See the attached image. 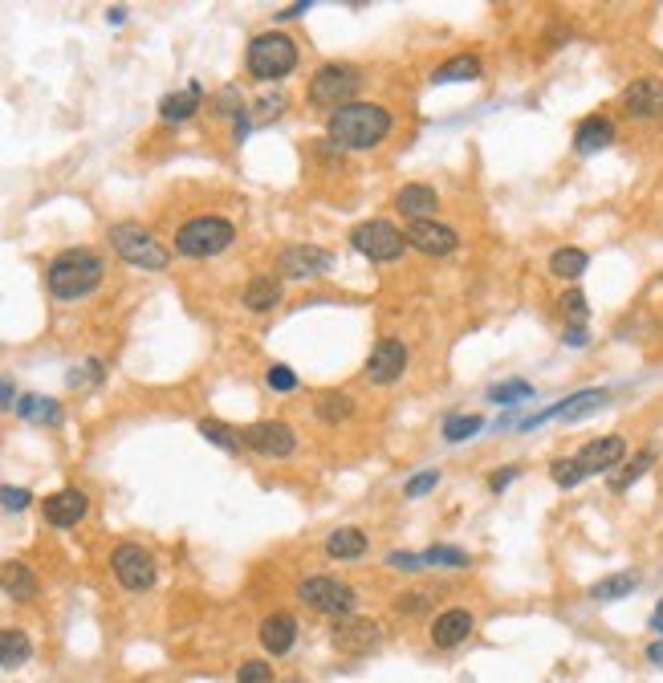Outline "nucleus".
Returning <instances> with one entry per match:
<instances>
[{"mask_svg": "<svg viewBox=\"0 0 663 683\" xmlns=\"http://www.w3.org/2000/svg\"><path fill=\"white\" fill-rule=\"evenodd\" d=\"M558 309L570 318V326H586V314H590V309H586V293H582V289H566V293L558 297Z\"/></svg>", "mask_w": 663, "mask_h": 683, "instance_id": "nucleus-37", "label": "nucleus"}, {"mask_svg": "<svg viewBox=\"0 0 663 683\" xmlns=\"http://www.w3.org/2000/svg\"><path fill=\"white\" fill-rule=\"evenodd\" d=\"M200 436H204L208 444L224 448V452H236V448H240V431H232L228 423H216V419H204V423H200Z\"/></svg>", "mask_w": 663, "mask_h": 683, "instance_id": "nucleus-34", "label": "nucleus"}, {"mask_svg": "<svg viewBox=\"0 0 663 683\" xmlns=\"http://www.w3.org/2000/svg\"><path fill=\"white\" fill-rule=\"evenodd\" d=\"M647 663H655V667H663V639H655V643H647Z\"/></svg>", "mask_w": 663, "mask_h": 683, "instance_id": "nucleus-51", "label": "nucleus"}, {"mask_svg": "<svg viewBox=\"0 0 663 683\" xmlns=\"http://www.w3.org/2000/svg\"><path fill=\"white\" fill-rule=\"evenodd\" d=\"M13 411L29 423H62V407H57V399H45V395H21Z\"/></svg>", "mask_w": 663, "mask_h": 683, "instance_id": "nucleus-30", "label": "nucleus"}, {"mask_svg": "<svg viewBox=\"0 0 663 683\" xmlns=\"http://www.w3.org/2000/svg\"><path fill=\"white\" fill-rule=\"evenodd\" d=\"M480 70H485V66H480V57H476V53H460V57H448L444 66H436V70H432V82H436V86L476 82V78H480Z\"/></svg>", "mask_w": 663, "mask_h": 683, "instance_id": "nucleus-27", "label": "nucleus"}, {"mask_svg": "<svg viewBox=\"0 0 663 683\" xmlns=\"http://www.w3.org/2000/svg\"><path fill=\"white\" fill-rule=\"evenodd\" d=\"M0 505H5V513H25V509L33 505V492H29V488L5 484V488H0Z\"/></svg>", "mask_w": 663, "mask_h": 683, "instance_id": "nucleus-42", "label": "nucleus"}, {"mask_svg": "<svg viewBox=\"0 0 663 683\" xmlns=\"http://www.w3.org/2000/svg\"><path fill=\"white\" fill-rule=\"evenodd\" d=\"M33 655V643L21 627H0V667H21L29 663Z\"/></svg>", "mask_w": 663, "mask_h": 683, "instance_id": "nucleus-29", "label": "nucleus"}, {"mask_svg": "<svg viewBox=\"0 0 663 683\" xmlns=\"http://www.w3.org/2000/svg\"><path fill=\"white\" fill-rule=\"evenodd\" d=\"M240 444L257 456H265V460H285L297 452V431L281 419H261V423H249L240 431Z\"/></svg>", "mask_w": 663, "mask_h": 683, "instance_id": "nucleus-9", "label": "nucleus"}, {"mask_svg": "<svg viewBox=\"0 0 663 683\" xmlns=\"http://www.w3.org/2000/svg\"><path fill=\"white\" fill-rule=\"evenodd\" d=\"M639 570H623V574H611V578H602V582H594L590 586V602H619V598H627V594H635L639 590Z\"/></svg>", "mask_w": 663, "mask_h": 683, "instance_id": "nucleus-28", "label": "nucleus"}, {"mask_svg": "<svg viewBox=\"0 0 663 683\" xmlns=\"http://www.w3.org/2000/svg\"><path fill=\"white\" fill-rule=\"evenodd\" d=\"M257 110H261V114H269V110H285V98H261V102H257Z\"/></svg>", "mask_w": 663, "mask_h": 683, "instance_id": "nucleus-52", "label": "nucleus"}, {"mask_svg": "<svg viewBox=\"0 0 663 683\" xmlns=\"http://www.w3.org/2000/svg\"><path fill=\"white\" fill-rule=\"evenodd\" d=\"M387 562L399 566V570H407V574H415V570H424V553H391Z\"/></svg>", "mask_w": 663, "mask_h": 683, "instance_id": "nucleus-46", "label": "nucleus"}, {"mask_svg": "<svg viewBox=\"0 0 663 683\" xmlns=\"http://www.w3.org/2000/svg\"><path fill=\"white\" fill-rule=\"evenodd\" d=\"M550 476H554V484H558V488H574V484H582V480H586V472L578 468V460H574V456H570V460H554V464H550Z\"/></svg>", "mask_w": 663, "mask_h": 683, "instance_id": "nucleus-40", "label": "nucleus"}, {"mask_svg": "<svg viewBox=\"0 0 663 683\" xmlns=\"http://www.w3.org/2000/svg\"><path fill=\"white\" fill-rule=\"evenodd\" d=\"M517 476H521V468H513V464H509V468H497V472H493V480H489V488H493V492H505Z\"/></svg>", "mask_w": 663, "mask_h": 683, "instance_id": "nucleus-47", "label": "nucleus"}, {"mask_svg": "<svg viewBox=\"0 0 663 683\" xmlns=\"http://www.w3.org/2000/svg\"><path fill=\"white\" fill-rule=\"evenodd\" d=\"M0 590H5L13 602H33L41 586H37V574L25 562H13L9 557V562H0Z\"/></svg>", "mask_w": 663, "mask_h": 683, "instance_id": "nucleus-23", "label": "nucleus"}, {"mask_svg": "<svg viewBox=\"0 0 663 683\" xmlns=\"http://www.w3.org/2000/svg\"><path fill=\"white\" fill-rule=\"evenodd\" d=\"M651 631H655V635L663 639V623H659V618H651Z\"/></svg>", "mask_w": 663, "mask_h": 683, "instance_id": "nucleus-54", "label": "nucleus"}, {"mask_svg": "<svg viewBox=\"0 0 663 683\" xmlns=\"http://www.w3.org/2000/svg\"><path fill=\"white\" fill-rule=\"evenodd\" d=\"M9 407H17V387L9 375H0V411H9Z\"/></svg>", "mask_w": 663, "mask_h": 683, "instance_id": "nucleus-48", "label": "nucleus"}, {"mask_svg": "<svg viewBox=\"0 0 663 683\" xmlns=\"http://www.w3.org/2000/svg\"><path fill=\"white\" fill-rule=\"evenodd\" d=\"M265 383L273 387V391H281V395H289V391H297V375H293V370L289 366H269V375H265Z\"/></svg>", "mask_w": 663, "mask_h": 683, "instance_id": "nucleus-43", "label": "nucleus"}, {"mask_svg": "<svg viewBox=\"0 0 663 683\" xmlns=\"http://www.w3.org/2000/svg\"><path fill=\"white\" fill-rule=\"evenodd\" d=\"M102 379V362H86V366H74L70 370V387H82V383H98Z\"/></svg>", "mask_w": 663, "mask_h": 683, "instance_id": "nucleus-45", "label": "nucleus"}, {"mask_svg": "<svg viewBox=\"0 0 663 683\" xmlns=\"http://www.w3.org/2000/svg\"><path fill=\"white\" fill-rule=\"evenodd\" d=\"M350 415H354L350 395H342V391H326V395L318 399V419H322V423H346Z\"/></svg>", "mask_w": 663, "mask_h": 683, "instance_id": "nucleus-32", "label": "nucleus"}, {"mask_svg": "<svg viewBox=\"0 0 663 683\" xmlns=\"http://www.w3.org/2000/svg\"><path fill=\"white\" fill-rule=\"evenodd\" d=\"M395 610L399 614H424V610H432V590H403L395 598Z\"/></svg>", "mask_w": 663, "mask_h": 683, "instance_id": "nucleus-41", "label": "nucleus"}, {"mask_svg": "<svg viewBox=\"0 0 663 683\" xmlns=\"http://www.w3.org/2000/svg\"><path fill=\"white\" fill-rule=\"evenodd\" d=\"M651 618H659V623H663V598H659V606H655V614Z\"/></svg>", "mask_w": 663, "mask_h": 683, "instance_id": "nucleus-55", "label": "nucleus"}, {"mask_svg": "<svg viewBox=\"0 0 663 683\" xmlns=\"http://www.w3.org/2000/svg\"><path fill=\"white\" fill-rule=\"evenodd\" d=\"M236 683H277V675L265 659H245L236 667Z\"/></svg>", "mask_w": 663, "mask_h": 683, "instance_id": "nucleus-38", "label": "nucleus"}, {"mask_svg": "<svg viewBox=\"0 0 663 683\" xmlns=\"http://www.w3.org/2000/svg\"><path fill=\"white\" fill-rule=\"evenodd\" d=\"M403 370H407V342L383 338V342L371 350L367 366H363V379L375 383V387H391V383H399Z\"/></svg>", "mask_w": 663, "mask_h": 683, "instance_id": "nucleus-13", "label": "nucleus"}, {"mask_svg": "<svg viewBox=\"0 0 663 683\" xmlns=\"http://www.w3.org/2000/svg\"><path fill=\"white\" fill-rule=\"evenodd\" d=\"M619 102L631 118H663V78H635Z\"/></svg>", "mask_w": 663, "mask_h": 683, "instance_id": "nucleus-19", "label": "nucleus"}, {"mask_svg": "<svg viewBox=\"0 0 663 683\" xmlns=\"http://www.w3.org/2000/svg\"><path fill=\"white\" fill-rule=\"evenodd\" d=\"M232 240H236V228L224 216H196L175 232V253L204 261V257H220Z\"/></svg>", "mask_w": 663, "mask_h": 683, "instance_id": "nucleus-4", "label": "nucleus"}, {"mask_svg": "<svg viewBox=\"0 0 663 683\" xmlns=\"http://www.w3.org/2000/svg\"><path fill=\"white\" fill-rule=\"evenodd\" d=\"M358 86H363V74H358L354 66H346V61H330V66H322L314 78H310V102L314 106H326V110H342L350 106V98L358 94Z\"/></svg>", "mask_w": 663, "mask_h": 683, "instance_id": "nucleus-7", "label": "nucleus"}, {"mask_svg": "<svg viewBox=\"0 0 663 683\" xmlns=\"http://www.w3.org/2000/svg\"><path fill=\"white\" fill-rule=\"evenodd\" d=\"M110 570H114V578H118V586L123 590H151L155 586V578H159V570H155V557L143 549V545H118L114 553H110Z\"/></svg>", "mask_w": 663, "mask_h": 683, "instance_id": "nucleus-11", "label": "nucleus"}, {"mask_svg": "<svg viewBox=\"0 0 663 683\" xmlns=\"http://www.w3.org/2000/svg\"><path fill=\"white\" fill-rule=\"evenodd\" d=\"M330 643H334L342 655H350V659H363V655H375V651H379V643H383V627L375 623V618L346 614V618H338V623H334Z\"/></svg>", "mask_w": 663, "mask_h": 683, "instance_id": "nucleus-10", "label": "nucleus"}, {"mask_svg": "<svg viewBox=\"0 0 663 683\" xmlns=\"http://www.w3.org/2000/svg\"><path fill=\"white\" fill-rule=\"evenodd\" d=\"M391 122H395L391 110L379 102H350V106L330 114L326 135L342 151H371L391 135Z\"/></svg>", "mask_w": 663, "mask_h": 683, "instance_id": "nucleus-1", "label": "nucleus"}, {"mask_svg": "<svg viewBox=\"0 0 663 683\" xmlns=\"http://www.w3.org/2000/svg\"><path fill=\"white\" fill-rule=\"evenodd\" d=\"M607 399H611V391H602V387H594V391H578V395H570V399H562V403H554V407H546V411H537V415L521 419V427H525V431H533V427L550 423V419H582V415L598 411Z\"/></svg>", "mask_w": 663, "mask_h": 683, "instance_id": "nucleus-16", "label": "nucleus"}, {"mask_svg": "<svg viewBox=\"0 0 663 683\" xmlns=\"http://www.w3.org/2000/svg\"><path fill=\"white\" fill-rule=\"evenodd\" d=\"M480 427H485V419H480V415H448L444 419V440L448 444H464V440L476 436Z\"/></svg>", "mask_w": 663, "mask_h": 683, "instance_id": "nucleus-33", "label": "nucleus"}, {"mask_svg": "<svg viewBox=\"0 0 663 683\" xmlns=\"http://www.w3.org/2000/svg\"><path fill=\"white\" fill-rule=\"evenodd\" d=\"M277 269L289 281H310V277L330 273L334 269V257L326 253V248H318V244H289V248H281Z\"/></svg>", "mask_w": 663, "mask_h": 683, "instance_id": "nucleus-12", "label": "nucleus"}, {"mask_svg": "<svg viewBox=\"0 0 663 683\" xmlns=\"http://www.w3.org/2000/svg\"><path fill=\"white\" fill-rule=\"evenodd\" d=\"M659 281H663V273H659Z\"/></svg>", "mask_w": 663, "mask_h": 683, "instance_id": "nucleus-57", "label": "nucleus"}, {"mask_svg": "<svg viewBox=\"0 0 663 683\" xmlns=\"http://www.w3.org/2000/svg\"><path fill=\"white\" fill-rule=\"evenodd\" d=\"M440 208V196L428 183H407L395 192V212H403L407 220H432V212Z\"/></svg>", "mask_w": 663, "mask_h": 683, "instance_id": "nucleus-22", "label": "nucleus"}, {"mask_svg": "<svg viewBox=\"0 0 663 683\" xmlns=\"http://www.w3.org/2000/svg\"><path fill=\"white\" fill-rule=\"evenodd\" d=\"M277 305H281V277L261 273V277H253L245 285V309H253V314H269V309H277Z\"/></svg>", "mask_w": 663, "mask_h": 683, "instance_id": "nucleus-26", "label": "nucleus"}, {"mask_svg": "<svg viewBox=\"0 0 663 683\" xmlns=\"http://www.w3.org/2000/svg\"><path fill=\"white\" fill-rule=\"evenodd\" d=\"M297 598L306 602L314 614H326V618H346V614H354V602H358V594H354V586H346V582H338V578H326V574H310V578H301L297 582Z\"/></svg>", "mask_w": 663, "mask_h": 683, "instance_id": "nucleus-6", "label": "nucleus"}, {"mask_svg": "<svg viewBox=\"0 0 663 683\" xmlns=\"http://www.w3.org/2000/svg\"><path fill=\"white\" fill-rule=\"evenodd\" d=\"M350 248L375 265H387V261H399L407 253V236L391 220H367L350 232Z\"/></svg>", "mask_w": 663, "mask_h": 683, "instance_id": "nucleus-8", "label": "nucleus"}, {"mask_svg": "<svg viewBox=\"0 0 663 683\" xmlns=\"http://www.w3.org/2000/svg\"><path fill=\"white\" fill-rule=\"evenodd\" d=\"M472 631H476V614L472 610H464V606H448V610H440L436 618H432V647H440V651H456L460 643H468L472 639Z\"/></svg>", "mask_w": 663, "mask_h": 683, "instance_id": "nucleus-15", "label": "nucleus"}, {"mask_svg": "<svg viewBox=\"0 0 663 683\" xmlns=\"http://www.w3.org/2000/svg\"><path fill=\"white\" fill-rule=\"evenodd\" d=\"M371 549V537L358 529V525H346V529H334L326 537V553L334 557V562H354V557H363Z\"/></svg>", "mask_w": 663, "mask_h": 683, "instance_id": "nucleus-24", "label": "nucleus"}, {"mask_svg": "<svg viewBox=\"0 0 663 683\" xmlns=\"http://www.w3.org/2000/svg\"><path fill=\"white\" fill-rule=\"evenodd\" d=\"M586 342H590L586 326H566V346H570V350H582Z\"/></svg>", "mask_w": 663, "mask_h": 683, "instance_id": "nucleus-49", "label": "nucleus"}, {"mask_svg": "<svg viewBox=\"0 0 663 683\" xmlns=\"http://www.w3.org/2000/svg\"><path fill=\"white\" fill-rule=\"evenodd\" d=\"M623 456H627V440H623V436H598V440H590L574 460H578V468H582L586 476H594V472H611V468H619Z\"/></svg>", "mask_w": 663, "mask_h": 683, "instance_id": "nucleus-18", "label": "nucleus"}, {"mask_svg": "<svg viewBox=\"0 0 663 683\" xmlns=\"http://www.w3.org/2000/svg\"><path fill=\"white\" fill-rule=\"evenodd\" d=\"M281 683H306V679H281Z\"/></svg>", "mask_w": 663, "mask_h": 683, "instance_id": "nucleus-56", "label": "nucleus"}, {"mask_svg": "<svg viewBox=\"0 0 663 683\" xmlns=\"http://www.w3.org/2000/svg\"><path fill=\"white\" fill-rule=\"evenodd\" d=\"M102 257L90 253V248H70V253L53 257L49 273H45V285L57 301H78L86 293H94L102 285Z\"/></svg>", "mask_w": 663, "mask_h": 683, "instance_id": "nucleus-2", "label": "nucleus"}, {"mask_svg": "<svg viewBox=\"0 0 663 683\" xmlns=\"http://www.w3.org/2000/svg\"><path fill=\"white\" fill-rule=\"evenodd\" d=\"M110 248H114V253L123 257L127 265H135V269L159 273V269L171 265V253H167V248H163L147 228H139V224H114V228H110Z\"/></svg>", "mask_w": 663, "mask_h": 683, "instance_id": "nucleus-5", "label": "nucleus"}, {"mask_svg": "<svg viewBox=\"0 0 663 683\" xmlns=\"http://www.w3.org/2000/svg\"><path fill=\"white\" fill-rule=\"evenodd\" d=\"M249 74L261 78V82H281L285 74H293L297 66V41L285 37V33H261L249 41Z\"/></svg>", "mask_w": 663, "mask_h": 683, "instance_id": "nucleus-3", "label": "nucleus"}, {"mask_svg": "<svg viewBox=\"0 0 663 683\" xmlns=\"http://www.w3.org/2000/svg\"><path fill=\"white\" fill-rule=\"evenodd\" d=\"M424 566H452V570H464L468 566V553L464 549H452V545H432L424 553Z\"/></svg>", "mask_w": 663, "mask_h": 683, "instance_id": "nucleus-36", "label": "nucleus"}, {"mask_svg": "<svg viewBox=\"0 0 663 683\" xmlns=\"http://www.w3.org/2000/svg\"><path fill=\"white\" fill-rule=\"evenodd\" d=\"M106 21H110V25H123V21H127V9H123V5H118V9H106Z\"/></svg>", "mask_w": 663, "mask_h": 683, "instance_id": "nucleus-53", "label": "nucleus"}, {"mask_svg": "<svg viewBox=\"0 0 663 683\" xmlns=\"http://www.w3.org/2000/svg\"><path fill=\"white\" fill-rule=\"evenodd\" d=\"M586 265H590L586 248H558V253L550 257V273L562 277V281H578L586 273Z\"/></svg>", "mask_w": 663, "mask_h": 683, "instance_id": "nucleus-31", "label": "nucleus"}, {"mask_svg": "<svg viewBox=\"0 0 663 683\" xmlns=\"http://www.w3.org/2000/svg\"><path fill=\"white\" fill-rule=\"evenodd\" d=\"M257 639H261V647H265L269 655H289L293 643H297V618H293L289 610L265 614L261 627H257Z\"/></svg>", "mask_w": 663, "mask_h": 683, "instance_id": "nucleus-20", "label": "nucleus"}, {"mask_svg": "<svg viewBox=\"0 0 663 683\" xmlns=\"http://www.w3.org/2000/svg\"><path fill=\"white\" fill-rule=\"evenodd\" d=\"M436 484H440V472H436V468H428V472H419L415 480H407V484H403V492H407V496H424V492H432Z\"/></svg>", "mask_w": 663, "mask_h": 683, "instance_id": "nucleus-44", "label": "nucleus"}, {"mask_svg": "<svg viewBox=\"0 0 663 683\" xmlns=\"http://www.w3.org/2000/svg\"><path fill=\"white\" fill-rule=\"evenodd\" d=\"M529 395H533V387H529L525 379H513V383H497V387L489 391V399H493V403H509V407H513V403H521V399H529Z\"/></svg>", "mask_w": 663, "mask_h": 683, "instance_id": "nucleus-39", "label": "nucleus"}, {"mask_svg": "<svg viewBox=\"0 0 663 683\" xmlns=\"http://www.w3.org/2000/svg\"><path fill=\"white\" fill-rule=\"evenodd\" d=\"M306 9H310V5H306V0H301V5H289V9H281V13L273 17V21H277V25H281V21H297V17L306 13Z\"/></svg>", "mask_w": 663, "mask_h": 683, "instance_id": "nucleus-50", "label": "nucleus"}, {"mask_svg": "<svg viewBox=\"0 0 663 683\" xmlns=\"http://www.w3.org/2000/svg\"><path fill=\"white\" fill-rule=\"evenodd\" d=\"M200 98H204V86L200 82H188L184 90H175L159 102V118L163 122H188L196 110H200Z\"/></svg>", "mask_w": 663, "mask_h": 683, "instance_id": "nucleus-25", "label": "nucleus"}, {"mask_svg": "<svg viewBox=\"0 0 663 683\" xmlns=\"http://www.w3.org/2000/svg\"><path fill=\"white\" fill-rule=\"evenodd\" d=\"M651 464H655V452L647 448V452H639V456H635V460L623 468V476H615V480H611V488H615V492H627V488H631V484H635V480H639V476H643Z\"/></svg>", "mask_w": 663, "mask_h": 683, "instance_id": "nucleus-35", "label": "nucleus"}, {"mask_svg": "<svg viewBox=\"0 0 663 683\" xmlns=\"http://www.w3.org/2000/svg\"><path fill=\"white\" fill-rule=\"evenodd\" d=\"M403 236H407V244L415 248V253H424V257H452L460 248V236L448 224H436V220H411Z\"/></svg>", "mask_w": 663, "mask_h": 683, "instance_id": "nucleus-14", "label": "nucleus"}, {"mask_svg": "<svg viewBox=\"0 0 663 683\" xmlns=\"http://www.w3.org/2000/svg\"><path fill=\"white\" fill-rule=\"evenodd\" d=\"M611 143H615V122L607 114H590V118L578 122V131H574V151L578 155H598Z\"/></svg>", "mask_w": 663, "mask_h": 683, "instance_id": "nucleus-21", "label": "nucleus"}, {"mask_svg": "<svg viewBox=\"0 0 663 683\" xmlns=\"http://www.w3.org/2000/svg\"><path fill=\"white\" fill-rule=\"evenodd\" d=\"M41 513H45V521H49L53 529H74V525L90 513V496H86L82 488L49 492V496H45V505H41Z\"/></svg>", "mask_w": 663, "mask_h": 683, "instance_id": "nucleus-17", "label": "nucleus"}]
</instances>
